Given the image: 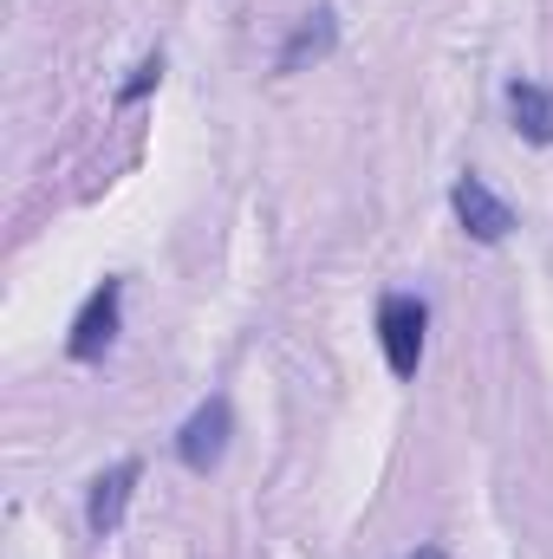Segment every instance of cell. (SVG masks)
<instances>
[{
  "label": "cell",
  "instance_id": "cell-4",
  "mask_svg": "<svg viewBox=\"0 0 553 559\" xmlns=\"http://www.w3.org/2000/svg\"><path fill=\"white\" fill-rule=\"evenodd\" d=\"M449 209H456V222L482 241V248H495V241H508V228H515V209L469 169V176H456V189H449Z\"/></svg>",
  "mask_w": 553,
  "mask_h": 559
},
{
  "label": "cell",
  "instance_id": "cell-9",
  "mask_svg": "<svg viewBox=\"0 0 553 559\" xmlns=\"http://www.w3.org/2000/svg\"><path fill=\"white\" fill-rule=\"evenodd\" d=\"M411 559H449V554H443V547H416Z\"/></svg>",
  "mask_w": 553,
  "mask_h": 559
},
{
  "label": "cell",
  "instance_id": "cell-1",
  "mask_svg": "<svg viewBox=\"0 0 553 559\" xmlns=\"http://www.w3.org/2000/svg\"><path fill=\"white\" fill-rule=\"evenodd\" d=\"M423 332H430V306H423L416 293H385V306H378V345H385L391 378H416V365H423Z\"/></svg>",
  "mask_w": 553,
  "mask_h": 559
},
{
  "label": "cell",
  "instance_id": "cell-2",
  "mask_svg": "<svg viewBox=\"0 0 553 559\" xmlns=\"http://www.w3.org/2000/svg\"><path fill=\"white\" fill-rule=\"evenodd\" d=\"M118 319H125V280H105V286H92V299L79 306V319H72V338H66L72 365H98V358L111 352V338H118Z\"/></svg>",
  "mask_w": 553,
  "mask_h": 559
},
{
  "label": "cell",
  "instance_id": "cell-8",
  "mask_svg": "<svg viewBox=\"0 0 553 559\" xmlns=\"http://www.w3.org/2000/svg\"><path fill=\"white\" fill-rule=\"evenodd\" d=\"M156 79H163V52H150V59H143L138 72L125 79V92H118V105H138V98L150 92V85H156Z\"/></svg>",
  "mask_w": 553,
  "mask_h": 559
},
{
  "label": "cell",
  "instance_id": "cell-6",
  "mask_svg": "<svg viewBox=\"0 0 553 559\" xmlns=\"http://www.w3.org/2000/svg\"><path fill=\"white\" fill-rule=\"evenodd\" d=\"M332 46H339V13H332V7H313V13L293 26V39L280 46L274 72H306V66H319Z\"/></svg>",
  "mask_w": 553,
  "mask_h": 559
},
{
  "label": "cell",
  "instance_id": "cell-7",
  "mask_svg": "<svg viewBox=\"0 0 553 559\" xmlns=\"http://www.w3.org/2000/svg\"><path fill=\"white\" fill-rule=\"evenodd\" d=\"M508 118L528 143H553V85H534V79H515L508 85Z\"/></svg>",
  "mask_w": 553,
  "mask_h": 559
},
{
  "label": "cell",
  "instance_id": "cell-3",
  "mask_svg": "<svg viewBox=\"0 0 553 559\" xmlns=\"http://www.w3.org/2000/svg\"><path fill=\"white\" fill-rule=\"evenodd\" d=\"M228 436H235V411H228V397L196 404V417L176 429V455H183V468H189V475H209V468L228 455Z\"/></svg>",
  "mask_w": 553,
  "mask_h": 559
},
{
  "label": "cell",
  "instance_id": "cell-5",
  "mask_svg": "<svg viewBox=\"0 0 553 559\" xmlns=\"http://www.w3.org/2000/svg\"><path fill=\"white\" fill-rule=\"evenodd\" d=\"M138 481H143L138 455H125L118 468H105V475L92 481V495H85V527H92V540H111V534L125 527V508H131Z\"/></svg>",
  "mask_w": 553,
  "mask_h": 559
}]
</instances>
